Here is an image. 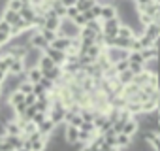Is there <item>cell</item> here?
<instances>
[{"label": "cell", "instance_id": "obj_1", "mask_svg": "<svg viewBox=\"0 0 160 151\" xmlns=\"http://www.w3.org/2000/svg\"><path fill=\"white\" fill-rule=\"evenodd\" d=\"M58 36H64V38H70V40H75L81 36V27H77L72 19H62L60 21V27H58Z\"/></svg>", "mask_w": 160, "mask_h": 151}, {"label": "cell", "instance_id": "obj_2", "mask_svg": "<svg viewBox=\"0 0 160 151\" xmlns=\"http://www.w3.org/2000/svg\"><path fill=\"white\" fill-rule=\"evenodd\" d=\"M104 53H106V57L109 59L111 64H117L119 60H126L130 57V51L121 49V47H104Z\"/></svg>", "mask_w": 160, "mask_h": 151}, {"label": "cell", "instance_id": "obj_3", "mask_svg": "<svg viewBox=\"0 0 160 151\" xmlns=\"http://www.w3.org/2000/svg\"><path fill=\"white\" fill-rule=\"evenodd\" d=\"M119 29H121V21L119 17L109 19V21H102V32L109 38H117L119 36Z\"/></svg>", "mask_w": 160, "mask_h": 151}, {"label": "cell", "instance_id": "obj_4", "mask_svg": "<svg viewBox=\"0 0 160 151\" xmlns=\"http://www.w3.org/2000/svg\"><path fill=\"white\" fill-rule=\"evenodd\" d=\"M45 55L55 62V66H60V68H62V66L66 64V60H68V53L58 51V49H55V47H51V45L45 49Z\"/></svg>", "mask_w": 160, "mask_h": 151}, {"label": "cell", "instance_id": "obj_5", "mask_svg": "<svg viewBox=\"0 0 160 151\" xmlns=\"http://www.w3.org/2000/svg\"><path fill=\"white\" fill-rule=\"evenodd\" d=\"M30 45H32V47H36V49H40L42 53H45V49H47L51 44H49V42H47V40H45V38H43V36L34 29V30H32V36H30Z\"/></svg>", "mask_w": 160, "mask_h": 151}, {"label": "cell", "instance_id": "obj_6", "mask_svg": "<svg viewBox=\"0 0 160 151\" xmlns=\"http://www.w3.org/2000/svg\"><path fill=\"white\" fill-rule=\"evenodd\" d=\"M64 140L70 145L77 143L79 142V128L77 127H72V125H64Z\"/></svg>", "mask_w": 160, "mask_h": 151}, {"label": "cell", "instance_id": "obj_7", "mask_svg": "<svg viewBox=\"0 0 160 151\" xmlns=\"http://www.w3.org/2000/svg\"><path fill=\"white\" fill-rule=\"evenodd\" d=\"M60 21H62V19H60V17H57L53 10H49V12L45 13V29H47V30H58Z\"/></svg>", "mask_w": 160, "mask_h": 151}, {"label": "cell", "instance_id": "obj_8", "mask_svg": "<svg viewBox=\"0 0 160 151\" xmlns=\"http://www.w3.org/2000/svg\"><path fill=\"white\" fill-rule=\"evenodd\" d=\"M55 128H57V125H55V123H53V121H51V119L47 117V119H45V121H43V123H42V125L38 127V132H40L42 136L49 138V136H51V134L55 132Z\"/></svg>", "mask_w": 160, "mask_h": 151}, {"label": "cell", "instance_id": "obj_9", "mask_svg": "<svg viewBox=\"0 0 160 151\" xmlns=\"http://www.w3.org/2000/svg\"><path fill=\"white\" fill-rule=\"evenodd\" d=\"M4 132L10 134V136H21V134H23V128H21L19 121L15 119V121H10V123L4 125Z\"/></svg>", "mask_w": 160, "mask_h": 151}, {"label": "cell", "instance_id": "obj_10", "mask_svg": "<svg viewBox=\"0 0 160 151\" xmlns=\"http://www.w3.org/2000/svg\"><path fill=\"white\" fill-rule=\"evenodd\" d=\"M70 45H72V40H70V38H64V36H58V38L51 44V47H55V49H58V51H64V53H68Z\"/></svg>", "mask_w": 160, "mask_h": 151}, {"label": "cell", "instance_id": "obj_11", "mask_svg": "<svg viewBox=\"0 0 160 151\" xmlns=\"http://www.w3.org/2000/svg\"><path fill=\"white\" fill-rule=\"evenodd\" d=\"M23 72H27V68H25V60L13 57V62H12L10 70H8V74H12V76H19V74H23Z\"/></svg>", "mask_w": 160, "mask_h": 151}, {"label": "cell", "instance_id": "obj_12", "mask_svg": "<svg viewBox=\"0 0 160 151\" xmlns=\"http://www.w3.org/2000/svg\"><path fill=\"white\" fill-rule=\"evenodd\" d=\"M138 130H139V125H138V121H136V119L132 117V119H128V121L124 123V128H122V134H126V136H130V138H134Z\"/></svg>", "mask_w": 160, "mask_h": 151}, {"label": "cell", "instance_id": "obj_13", "mask_svg": "<svg viewBox=\"0 0 160 151\" xmlns=\"http://www.w3.org/2000/svg\"><path fill=\"white\" fill-rule=\"evenodd\" d=\"M64 76V72H62V68L60 66H55V68H51V70H47V72H43V78H47V80H51L55 85H57V81Z\"/></svg>", "mask_w": 160, "mask_h": 151}, {"label": "cell", "instance_id": "obj_14", "mask_svg": "<svg viewBox=\"0 0 160 151\" xmlns=\"http://www.w3.org/2000/svg\"><path fill=\"white\" fill-rule=\"evenodd\" d=\"M42 78H43V74H42V70L36 66V68H30V70H27V81H30L32 85L34 83H40L42 81Z\"/></svg>", "mask_w": 160, "mask_h": 151}, {"label": "cell", "instance_id": "obj_15", "mask_svg": "<svg viewBox=\"0 0 160 151\" xmlns=\"http://www.w3.org/2000/svg\"><path fill=\"white\" fill-rule=\"evenodd\" d=\"M117 17V8L113 4H108L102 8V15H100V21H109V19H115Z\"/></svg>", "mask_w": 160, "mask_h": 151}, {"label": "cell", "instance_id": "obj_16", "mask_svg": "<svg viewBox=\"0 0 160 151\" xmlns=\"http://www.w3.org/2000/svg\"><path fill=\"white\" fill-rule=\"evenodd\" d=\"M145 34L149 36V38H152L154 42H158L160 40V25L154 21V23H151V25H147L145 27Z\"/></svg>", "mask_w": 160, "mask_h": 151}, {"label": "cell", "instance_id": "obj_17", "mask_svg": "<svg viewBox=\"0 0 160 151\" xmlns=\"http://www.w3.org/2000/svg\"><path fill=\"white\" fill-rule=\"evenodd\" d=\"M19 15H21V19L23 21H27V23H30L32 27H34V19H36V10L30 6V8H23L21 12H19Z\"/></svg>", "mask_w": 160, "mask_h": 151}, {"label": "cell", "instance_id": "obj_18", "mask_svg": "<svg viewBox=\"0 0 160 151\" xmlns=\"http://www.w3.org/2000/svg\"><path fill=\"white\" fill-rule=\"evenodd\" d=\"M2 19H4L8 25H12V27H13V25L21 19V15H19V12H12V10H8V8H6V10L2 12Z\"/></svg>", "mask_w": 160, "mask_h": 151}, {"label": "cell", "instance_id": "obj_19", "mask_svg": "<svg viewBox=\"0 0 160 151\" xmlns=\"http://www.w3.org/2000/svg\"><path fill=\"white\" fill-rule=\"evenodd\" d=\"M134 78H136V76L130 72V68H128V70H124V72H121V74L117 76V80H119V83H121L122 87H126V85L134 83Z\"/></svg>", "mask_w": 160, "mask_h": 151}, {"label": "cell", "instance_id": "obj_20", "mask_svg": "<svg viewBox=\"0 0 160 151\" xmlns=\"http://www.w3.org/2000/svg\"><path fill=\"white\" fill-rule=\"evenodd\" d=\"M25 102V95L21 93V91H13L10 96H8V104L12 106V108H17L19 104H23Z\"/></svg>", "mask_w": 160, "mask_h": 151}, {"label": "cell", "instance_id": "obj_21", "mask_svg": "<svg viewBox=\"0 0 160 151\" xmlns=\"http://www.w3.org/2000/svg\"><path fill=\"white\" fill-rule=\"evenodd\" d=\"M38 68H40V70H42V74H43V72H47V70L55 68V62H53V60L43 53V55H42V59H40V62H38Z\"/></svg>", "mask_w": 160, "mask_h": 151}, {"label": "cell", "instance_id": "obj_22", "mask_svg": "<svg viewBox=\"0 0 160 151\" xmlns=\"http://www.w3.org/2000/svg\"><path fill=\"white\" fill-rule=\"evenodd\" d=\"M130 143H132V138L130 136H126V134H117V147L119 149H126V147H130Z\"/></svg>", "mask_w": 160, "mask_h": 151}, {"label": "cell", "instance_id": "obj_23", "mask_svg": "<svg viewBox=\"0 0 160 151\" xmlns=\"http://www.w3.org/2000/svg\"><path fill=\"white\" fill-rule=\"evenodd\" d=\"M47 140H49V138L42 136L40 140L32 142V145H30V151H45V149H47Z\"/></svg>", "mask_w": 160, "mask_h": 151}, {"label": "cell", "instance_id": "obj_24", "mask_svg": "<svg viewBox=\"0 0 160 151\" xmlns=\"http://www.w3.org/2000/svg\"><path fill=\"white\" fill-rule=\"evenodd\" d=\"M75 6L79 8V12H81V13H85V12L92 10V8L96 6V2H94V0H79V2H77Z\"/></svg>", "mask_w": 160, "mask_h": 151}, {"label": "cell", "instance_id": "obj_25", "mask_svg": "<svg viewBox=\"0 0 160 151\" xmlns=\"http://www.w3.org/2000/svg\"><path fill=\"white\" fill-rule=\"evenodd\" d=\"M119 36H121V38H126V40H134V38H136L134 30H132L130 27H126V25H121V29H119Z\"/></svg>", "mask_w": 160, "mask_h": 151}, {"label": "cell", "instance_id": "obj_26", "mask_svg": "<svg viewBox=\"0 0 160 151\" xmlns=\"http://www.w3.org/2000/svg\"><path fill=\"white\" fill-rule=\"evenodd\" d=\"M40 34H42V36H43L49 44H53V42L58 38V32H57V30H47V29H42V30H40Z\"/></svg>", "mask_w": 160, "mask_h": 151}, {"label": "cell", "instance_id": "obj_27", "mask_svg": "<svg viewBox=\"0 0 160 151\" xmlns=\"http://www.w3.org/2000/svg\"><path fill=\"white\" fill-rule=\"evenodd\" d=\"M102 53H104V45H96V44H94V45H91V47H89V51H87V55H89V57H92L94 60H96Z\"/></svg>", "mask_w": 160, "mask_h": 151}, {"label": "cell", "instance_id": "obj_28", "mask_svg": "<svg viewBox=\"0 0 160 151\" xmlns=\"http://www.w3.org/2000/svg\"><path fill=\"white\" fill-rule=\"evenodd\" d=\"M138 40H139V44H141V47L145 49V47H152V45H156V42L152 40V38H149L145 32L141 34V36H138Z\"/></svg>", "mask_w": 160, "mask_h": 151}, {"label": "cell", "instance_id": "obj_29", "mask_svg": "<svg viewBox=\"0 0 160 151\" xmlns=\"http://www.w3.org/2000/svg\"><path fill=\"white\" fill-rule=\"evenodd\" d=\"M128 60H130L132 64H143V66H145V60H143V57H141V51H130Z\"/></svg>", "mask_w": 160, "mask_h": 151}, {"label": "cell", "instance_id": "obj_30", "mask_svg": "<svg viewBox=\"0 0 160 151\" xmlns=\"http://www.w3.org/2000/svg\"><path fill=\"white\" fill-rule=\"evenodd\" d=\"M6 8L12 12H21L23 4H21V0H6Z\"/></svg>", "mask_w": 160, "mask_h": 151}, {"label": "cell", "instance_id": "obj_31", "mask_svg": "<svg viewBox=\"0 0 160 151\" xmlns=\"http://www.w3.org/2000/svg\"><path fill=\"white\" fill-rule=\"evenodd\" d=\"M17 91H21V93L27 96V95H32V91H34V85H32L30 81H23V83L19 85V89H17Z\"/></svg>", "mask_w": 160, "mask_h": 151}, {"label": "cell", "instance_id": "obj_32", "mask_svg": "<svg viewBox=\"0 0 160 151\" xmlns=\"http://www.w3.org/2000/svg\"><path fill=\"white\" fill-rule=\"evenodd\" d=\"M32 95H34V96H36V98L40 100V98H43V96H47L49 93H47V91H45V89H43V87H42L40 83H34V91H32Z\"/></svg>", "mask_w": 160, "mask_h": 151}, {"label": "cell", "instance_id": "obj_33", "mask_svg": "<svg viewBox=\"0 0 160 151\" xmlns=\"http://www.w3.org/2000/svg\"><path fill=\"white\" fill-rule=\"evenodd\" d=\"M113 68H115L117 74H121V72H124V70L130 68V60H128V59H126V60H119L117 64H113Z\"/></svg>", "mask_w": 160, "mask_h": 151}, {"label": "cell", "instance_id": "obj_34", "mask_svg": "<svg viewBox=\"0 0 160 151\" xmlns=\"http://www.w3.org/2000/svg\"><path fill=\"white\" fill-rule=\"evenodd\" d=\"M79 13H81V12H79V8H77V6H70V8L66 10V19H72V21H73Z\"/></svg>", "mask_w": 160, "mask_h": 151}, {"label": "cell", "instance_id": "obj_35", "mask_svg": "<svg viewBox=\"0 0 160 151\" xmlns=\"http://www.w3.org/2000/svg\"><path fill=\"white\" fill-rule=\"evenodd\" d=\"M45 119H47V113H43V112H38V113H36V115L32 117V123H36V125L40 127V125H42V123H43Z\"/></svg>", "mask_w": 160, "mask_h": 151}, {"label": "cell", "instance_id": "obj_36", "mask_svg": "<svg viewBox=\"0 0 160 151\" xmlns=\"http://www.w3.org/2000/svg\"><path fill=\"white\" fill-rule=\"evenodd\" d=\"M0 32H6V34H10L12 32V25H8L2 17H0ZM12 36V34H10Z\"/></svg>", "mask_w": 160, "mask_h": 151}, {"label": "cell", "instance_id": "obj_37", "mask_svg": "<svg viewBox=\"0 0 160 151\" xmlns=\"http://www.w3.org/2000/svg\"><path fill=\"white\" fill-rule=\"evenodd\" d=\"M36 100H38V98H36L34 95H27V96H25V104H27V106H34Z\"/></svg>", "mask_w": 160, "mask_h": 151}, {"label": "cell", "instance_id": "obj_38", "mask_svg": "<svg viewBox=\"0 0 160 151\" xmlns=\"http://www.w3.org/2000/svg\"><path fill=\"white\" fill-rule=\"evenodd\" d=\"M91 12H92L94 19H100V15H102V6H98V4H96V6H94V8H92Z\"/></svg>", "mask_w": 160, "mask_h": 151}, {"label": "cell", "instance_id": "obj_39", "mask_svg": "<svg viewBox=\"0 0 160 151\" xmlns=\"http://www.w3.org/2000/svg\"><path fill=\"white\" fill-rule=\"evenodd\" d=\"M60 2H62V6H66V8H70V6H75V4L79 2V0H60Z\"/></svg>", "mask_w": 160, "mask_h": 151}, {"label": "cell", "instance_id": "obj_40", "mask_svg": "<svg viewBox=\"0 0 160 151\" xmlns=\"http://www.w3.org/2000/svg\"><path fill=\"white\" fill-rule=\"evenodd\" d=\"M6 78H8V74H6V72H2V70H0V87H2V85H4V81H6Z\"/></svg>", "mask_w": 160, "mask_h": 151}, {"label": "cell", "instance_id": "obj_41", "mask_svg": "<svg viewBox=\"0 0 160 151\" xmlns=\"http://www.w3.org/2000/svg\"><path fill=\"white\" fill-rule=\"evenodd\" d=\"M21 4H23V8H30V6H34V0H21Z\"/></svg>", "mask_w": 160, "mask_h": 151}, {"label": "cell", "instance_id": "obj_42", "mask_svg": "<svg viewBox=\"0 0 160 151\" xmlns=\"http://www.w3.org/2000/svg\"><path fill=\"white\" fill-rule=\"evenodd\" d=\"M94 2H96L98 6H102V8H104V6H108V4H111V0H94Z\"/></svg>", "mask_w": 160, "mask_h": 151}, {"label": "cell", "instance_id": "obj_43", "mask_svg": "<svg viewBox=\"0 0 160 151\" xmlns=\"http://www.w3.org/2000/svg\"><path fill=\"white\" fill-rule=\"evenodd\" d=\"M0 70L4 72V62H2V57H0Z\"/></svg>", "mask_w": 160, "mask_h": 151}, {"label": "cell", "instance_id": "obj_44", "mask_svg": "<svg viewBox=\"0 0 160 151\" xmlns=\"http://www.w3.org/2000/svg\"><path fill=\"white\" fill-rule=\"evenodd\" d=\"M156 113H160V102H158V106H156Z\"/></svg>", "mask_w": 160, "mask_h": 151}, {"label": "cell", "instance_id": "obj_45", "mask_svg": "<svg viewBox=\"0 0 160 151\" xmlns=\"http://www.w3.org/2000/svg\"><path fill=\"white\" fill-rule=\"evenodd\" d=\"M15 151H30V149H25V147H21V149H15Z\"/></svg>", "mask_w": 160, "mask_h": 151}, {"label": "cell", "instance_id": "obj_46", "mask_svg": "<svg viewBox=\"0 0 160 151\" xmlns=\"http://www.w3.org/2000/svg\"><path fill=\"white\" fill-rule=\"evenodd\" d=\"M156 4H158V2H156ZM158 17H160V4H158Z\"/></svg>", "mask_w": 160, "mask_h": 151}, {"label": "cell", "instance_id": "obj_47", "mask_svg": "<svg viewBox=\"0 0 160 151\" xmlns=\"http://www.w3.org/2000/svg\"><path fill=\"white\" fill-rule=\"evenodd\" d=\"M147 2H156V0H147Z\"/></svg>", "mask_w": 160, "mask_h": 151}, {"label": "cell", "instance_id": "obj_48", "mask_svg": "<svg viewBox=\"0 0 160 151\" xmlns=\"http://www.w3.org/2000/svg\"><path fill=\"white\" fill-rule=\"evenodd\" d=\"M158 121H160V113H158Z\"/></svg>", "mask_w": 160, "mask_h": 151}, {"label": "cell", "instance_id": "obj_49", "mask_svg": "<svg viewBox=\"0 0 160 151\" xmlns=\"http://www.w3.org/2000/svg\"><path fill=\"white\" fill-rule=\"evenodd\" d=\"M8 151H15V149H8Z\"/></svg>", "mask_w": 160, "mask_h": 151}, {"label": "cell", "instance_id": "obj_50", "mask_svg": "<svg viewBox=\"0 0 160 151\" xmlns=\"http://www.w3.org/2000/svg\"><path fill=\"white\" fill-rule=\"evenodd\" d=\"M156 2H158V4H160V0H156Z\"/></svg>", "mask_w": 160, "mask_h": 151}, {"label": "cell", "instance_id": "obj_51", "mask_svg": "<svg viewBox=\"0 0 160 151\" xmlns=\"http://www.w3.org/2000/svg\"><path fill=\"white\" fill-rule=\"evenodd\" d=\"M111 2H113V0H111Z\"/></svg>", "mask_w": 160, "mask_h": 151}]
</instances>
